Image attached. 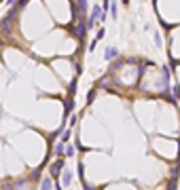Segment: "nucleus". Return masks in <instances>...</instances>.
<instances>
[{
    "instance_id": "1",
    "label": "nucleus",
    "mask_w": 180,
    "mask_h": 190,
    "mask_svg": "<svg viewBox=\"0 0 180 190\" xmlns=\"http://www.w3.org/2000/svg\"><path fill=\"white\" fill-rule=\"evenodd\" d=\"M62 167H64V158H59V161H57V163L51 167V173H53V178H57V173H59V169H62Z\"/></svg>"
},
{
    "instance_id": "2",
    "label": "nucleus",
    "mask_w": 180,
    "mask_h": 190,
    "mask_svg": "<svg viewBox=\"0 0 180 190\" xmlns=\"http://www.w3.org/2000/svg\"><path fill=\"white\" fill-rule=\"evenodd\" d=\"M51 186H53V184H51V178H45L43 184H41V190H51Z\"/></svg>"
},
{
    "instance_id": "3",
    "label": "nucleus",
    "mask_w": 180,
    "mask_h": 190,
    "mask_svg": "<svg viewBox=\"0 0 180 190\" xmlns=\"http://www.w3.org/2000/svg\"><path fill=\"white\" fill-rule=\"evenodd\" d=\"M70 182H72V178H70V173L66 171V173H64V186H70Z\"/></svg>"
},
{
    "instance_id": "4",
    "label": "nucleus",
    "mask_w": 180,
    "mask_h": 190,
    "mask_svg": "<svg viewBox=\"0 0 180 190\" xmlns=\"http://www.w3.org/2000/svg\"><path fill=\"white\" fill-rule=\"evenodd\" d=\"M115 55H117V49H108V51H106V57H108V59H112V57H115Z\"/></svg>"
},
{
    "instance_id": "5",
    "label": "nucleus",
    "mask_w": 180,
    "mask_h": 190,
    "mask_svg": "<svg viewBox=\"0 0 180 190\" xmlns=\"http://www.w3.org/2000/svg\"><path fill=\"white\" fill-rule=\"evenodd\" d=\"M66 154H68V156H72V154H74V148H72V146H68V148H66Z\"/></svg>"
}]
</instances>
